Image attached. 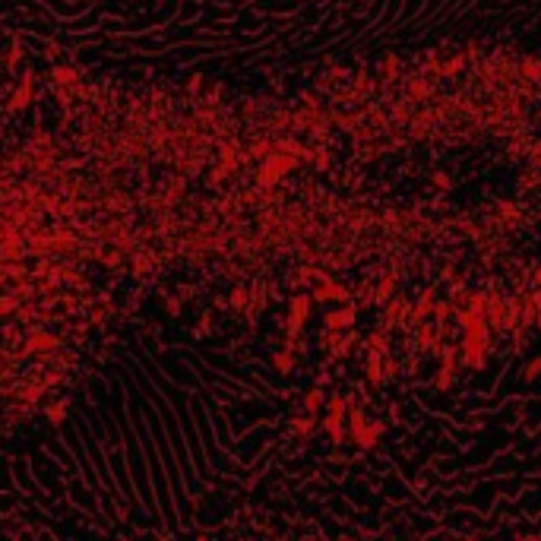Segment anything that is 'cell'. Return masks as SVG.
Segmentation results:
<instances>
[{
  "label": "cell",
  "instance_id": "1",
  "mask_svg": "<svg viewBox=\"0 0 541 541\" xmlns=\"http://www.w3.org/2000/svg\"><path fill=\"white\" fill-rule=\"evenodd\" d=\"M58 348H60V339L54 336V333H48V329H32L29 339L23 342V348H19V358H25V354H41V352H58Z\"/></svg>",
  "mask_w": 541,
  "mask_h": 541
},
{
  "label": "cell",
  "instance_id": "2",
  "mask_svg": "<svg viewBox=\"0 0 541 541\" xmlns=\"http://www.w3.org/2000/svg\"><path fill=\"white\" fill-rule=\"evenodd\" d=\"M32 95H35V73H25L23 80H19V86H16V95L10 99L7 111H10V115H19V111L32 101Z\"/></svg>",
  "mask_w": 541,
  "mask_h": 541
},
{
  "label": "cell",
  "instance_id": "3",
  "mask_svg": "<svg viewBox=\"0 0 541 541\" xmlns=\"http://www.w3.org/2000/svg\"><path fill=\"white\" fill-rule=\"evenodd\" d=\"M45 415H48V421L54 427L64 424V418H67V399H58L54 405H48V409H45Z\"/></svg>",
  "mask_w": 541,
  "mask_h": 541
},
{
  "label": "cell",
  "instance_id": "4",
  "mask_svg": "<svg viewBox=\"0 0 541 541\" xmlns=\"http://www.w3.org/2000/svg\"><path fill=\"white\" fill-rule=\"evenodd\" d=\"M19 307V298L16 295H3L0 298V317H10V313Z\"/></svg>",
  "mask_w": 541,
  "mask_h": 541
},
{
  "label": "cell",
  "instance_id": "5",
  "mask_svg": "<svg viewBox=\"0 0 541 541\" xmlns=\"http://www.w3.org/2000/svg\"><path fill=\"white\" fill-rule=\"evenodd\" d=\"M244 301H247V291L244 288H235V291H231V304H235V307H244Z\"/></svg>",
  "mask_w": 541,
  "mask_h": 541
}]
</instances>
